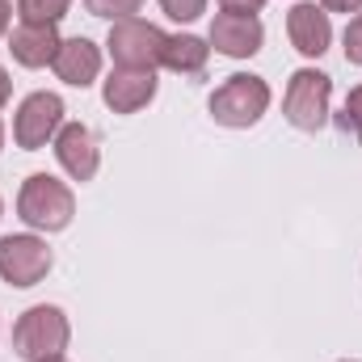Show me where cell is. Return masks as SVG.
Listing matches in <instances>:
<instances>
[{"label":"cell","instance_id":"obj_14","mask_svg":"<svg viewBox=\"0 0 362 362\" xmlns=\"http://www.w3.org/2000/svg\"><path fill=\"white\" fill-rule=\"evenodd\" d=\"M211 59V47L198 38V34H169L165 38V68L169 72H181V76H198Z\"/></svg>","mask_w":362,"mask_h":362},{"label":"cell","instance_id":"obj_23","mask_svg":"<svg viewBox=\"0 0 362 362\" xmlns=\"http://www.w3.org/2000/svg\"><path fill=\"white\" fill-rule=\"evenodd\" d=\"M8 17H13V8H8V0H0V34L8 30Z\"/></svg>","mask_w":362,"mask_h":362},{"label":"cell","instance_id":"obj_25","mask_svg":"<svg viewBox=\"0 0 362 362\" xmlns=\"http://www.w3.org/2000/svg\"><path fill=\"white\" fill-rule=\"evenodd\" d=\"M0 144H4V127H0Z\"/></svg>","mask_w":362,"mask_h":362},{"label":"cell","instance_id":"obj_12","mask_svg":"<svg viewBox=\"0 0 362 362\" xmlns=\"http://www.w3.org/2000/svg\"><path fill=\"white\" fill-rule=\"evenodd\" d=\"M55 76L64 81V85H72V89H85L97 81V72H101V47L93 42V38H64V47H59V55H55Z\"/></svg>","mask_w":362,"mask_h":362},{"label":"cell","instance_id":"obj_13","mask_svg":"<svg viewBox=\"0 0 362 362\" xmlns=\"http://www.w3.org/2000/svg\"><path fill=\"white\" fill-rule=\"evenodd\" d=\"M59 47H64V38H59L55 25H30V21H21L13 30V38H8V51H13V59L21 68H47V64H55Z\"/></svg>","mask_w":362,"mask_h":362},{"label":"cell","instance_id":"obj_26","mask_svg":"<svg viewBox=\"0 0 362 362\" xmlns=\"http://www.w3.org/2000/svg\"><path fill=\"white\" fill-rule=\"evenodd\" d=\"M341 362H354V358H341Z\"/></svg>","mask_w":362,"mask_h":362},{"label":"cell","instance_id":"obj_18","mask_svg":"<svg viewBox=\"0 0 362 362\" xmlns=\"http://www.w3.org/2000/svg\"><path fill=\"white\" fill-rule=\"evenodd\" d=\"M160 8L173 17V21H194L206 13V0H160Z\"/></svg>","mask_w":362,"mask_h":362},{"label":"cell","instance_id":"obj_20","mask_svg":"<svg viewBox=\"0 0 362 362\" xmlns=\"http://www.w3.org/2000/svg\"><path fill=\"white\" fill-rule=\"evenodd\" d=\"M262 4H266V0H219L223 13H253V17L262 13Z\"/></svg>","mask_w":362,"mask_h":362},{"label":"cell","instance_id":"obj_9","mask_svg":"<svg viewBox=\"0 0 362 362\" xmlns=\"http://www.w3.org/2000/svg\"><path fill=\"white\" fill-rule=\"evenodd\" d=\"M55 156H59L64 173H68L72 181H93L97 177L101 152H97V135H93L85 122L59 127V135H55Z\"/></svg>","mask_w":362,"mask_h":362},{"label":"cell","instance_id":"obj_10","mask_svg":"<svg viewBox=\"0 0 362 362\" xmlns=\"http://www.w3.org/2000/svg\"><path fill=\"white\" fill-rule=\"evenodd\" d=\"M101 97H105V105L114 114H135L156 97V72H148V68H114Z\"/></svg>","mask_w":362,"mask_h":362},{"label":"cell","instance_id":"obj_4","mask_svg":"<svg viewBox=\"0 0 362 362\" xmlns=\"http://www.w3.org/2000/svg\"><path fill=\"white\" fill-rule=\"evenodd\" d=\"M329 101H333V81L316 68H299L286 85L282 114L295 131H320L329 122Z\"/></svg>","mask_w":362,"mask_h":362},{"label":"cell","instance_id":"obj_5","mask_svg":"<svg viewBox=\"0 0 362 362\" xmlns=\"http://www.w3.org/2000/svg\"><path fill=\"white\" fill-rule=\"evenodd\" d=\"M165 38L169 34L160 25H152L144 17H127V21L110 25L105 47H110L118 68H148V72H156V64L165 59Z\"/></svg>","mask_w":362,"mask_h":362},{"label":"cell","instance_id":"obj_17","mask_svg":"<svg viewBox=\"0 0 362 362\" xmlns=\"http://www.w3.org/2000/svg\"><path fill=\"white\" fill-rule=\"evenodd\" d=\"M139 4H144V0H85V8H89L93 17H110V21H127V17H135Z\"/></svg>","mask_w":362,"mask_h":362},{"label":"cell","instance_id":"obj_22","mask_svg":"<svg viewBox=\"0 0 362 362\" xmlns=\"http://www.w3.org/2000/svg\"><path fill=\"white\" fill-rule=\"evenodd\" d=\"M8 93H13V85H8V72H4V68H0V105H4V101H8Z\"/></svg>","mask_w":362,"mask_h":362},{"label":"cell","instance_id":"obj_24","mask_svg":"<svg viewBox=\"0 0 362 362\" xmlns=\"http://www.w3.org/2000/svg\"><path fill=\"white\" fill-rule=\"evenodd\" d=\"M47 362H68V358H64V354H59V358H47Z\"/></svg>","mask_w":362,"mask_h":362},{"label":"cell","instance_id":"obj_8","mask_svg":"<svg viewBox=\"0 0 362 362\" xmlns=\"http://www.w3.org/2000/svg\"><path fill=\"white\" fill-rule=\"evenodd\" d=\"M262 38H266V30H262V21L253 13H219L211 21V38L206 42L219 55H228V59H249V55L262 51Z\"/></svg>","mask_w":362,"mask_h":362},{"label":"cell","instance_id":"obj_15","mask_svg":"<svg viewBox=\"0 0 362 362\" xmlns=\"http://www.w3.org/2000/svg\"><path fill=\"white\" fill-rule=\"evenodd\" d=\"M68 4L72 0H17V13L30 25H59V17L68 13Z\"/></svg>","mask_w":362,"mask_h":362},{"label":"cell","instance_id":"obj_21","mask_svg":"<svg viewBox=\"0 0 362 362\" xmlns=\"http://www.w3.org/2000/svg\"><path fill=\"white\" fill-rule=\"evenodd\" d=\"M325 13H362V0H320Z\"/></svg>","mask_w":362,"mask_h":362},{"label":"cell","instance_id":"obj_2","mask_svg":"<svg viewBox=\"0 0 362 362\" xmlns=\"http://www.w3.org/2000/svg\"><path fill=\"white\" fill-rule=\"evenodd\" d=\"M17 215L34 228V232H64L76 215V198L72 189L51 173H30L21 194H17Z\"/></svg>","mask_w":362,"mask_h":362},{"label":"cell","instance_id":"obj_19","mask_svg":"<svg viewBox=\"0 0 362 362\" xmlns=\"http://www.w3.org/2000/svg\"><path fill=\"white\" fill-rule=\"evenodd\" d=\"M346 59L354 64V68H362V13L358 17H350V25H346Z\"/></svg>","mask_w":362,"mask_h":362},{"label":"cell","instance_id":"obj_1","mask_svg":"<svg viewBox=\"0 0 362 362\" xmlns=\"http://www.w3.org/2000/svg\"><path fill=\"white\" fill-rule=\"evenodd\" d=\"M68 337H72V325H68L64 308H55V303H34L13 325V350L25 362L59 358L68 350Z\"/></svg>","mask_w":362,"mask_h":362},{"label":"cell","instance_id":"obj_6","mask_svg":"<svg viewBox=\"0 0 362 362\" xmlns=\"http://www.w3.org/2000/svg\"><path fill=\"white\" fill-rule=\"evenodd\" d=\"M59 127H64V101H59V93H30L17 105L13 139H17V148L38 152V148H47V139L59 135Z\"/></svg>","mask_w":362,"mask_h":362},{"label":"cell","instance_id":"obj_3","mask_svg":"<svg viewBox=\"0 0 362 362\" xmlns=\"http://www.w3.org/2000/svg\"><path fill=\"white\" fill-rule=\"evenodd\" d=\"M266 110H270V85L253 72H236L211 93V118L219 127H253L262 122Z\"/></svg>","mask_w":362,"mask_h":362},{"label":"cell","instance_id":"obj_11","mask_svg":"<svg viewBox=\"0 0 362 362\" xmlns=\"http://www.w3.org/2000/svg\"><path fill=\"white\" fill-rule=\"evenodd\" d=\"M286 34H291V47L308 59L325 55L329 42H333V25H329V13L320 4H295L286 13Z\"/></svg>","mask_w":362,"mask_h":362},{"label":"cell","instance_id":"obj_16","mask_svg":"<svg viewBox=\"0 0 362 362\" xmlns=\"http://www.w3.org/2000/svg\"><path fill=\"white\" fill-rule=\"evenodd\" d=\"M333 122H337L350 139H358V144H362V85H358V89H350L346 105H341V114H337Z\"/></svg>","mask_w":362,"mask_h":362},{"label":"cell","instance_id":"obj_7","mask_svg":"<svg viewBox=\"0 0 362 362\" xmlns=\"http://www.w3.org/2000/svg\"><path fill=\"white\" fill-rule=\"evenodd\" d=\"M51 270V249L47 240L21 232V236H0V278L8 286H38Z\"/></svg>","mask_w":362,"mask_h":362}]
</instances>
